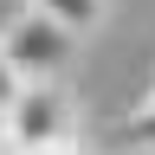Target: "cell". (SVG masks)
I'll return each mask as SVG.
<instances>
[{"label": "cell", "mask_w": 155, "mask_h": 155, "mask_svg": "<svg viewBox=\"0 0 155 155\" xmlns=\"http://www.w3.org/2000/svg\"><path fill=\"white\" fill-rule=\"evenodd\" d=\"M0 52H7V65L26 78V84H52V78L71 65L78 39L58 26L39 0H19V7L7 13V26H0Z\"/></svg>", "instance_id": "obj_1"}, {"label": "cell", "mask_w": 155, "mask_h": 155, "mask_svg": "<svg viewBox=\"0 0 155 155\" xmlns=\"http://www.w3.org/2000/svg\"><path fill=\"white\" fill-rule=\"evenodd\" d=\"M0 123H7L13 155H32V149L58 142V136H78V97L58 84V78H52V84H26Z\"/></svg>", "instance_id": "obj_2"}, {"label": "cell", "mask_w": 155, "mask_h": 155, "mask_svg": "<svg viewBox=\"0 0 155 155\" xmlns=\"http://www.w3.org/2000/svg\"><path fill=\"white\" fill-rule=\"evenodd\" d=\"M39 7H45L71 39H91V32L110 26V0H39Z\"/></svg>", "instance_id": "obj_3"}, {"label": "cell", "mask_w": 155, "mask_h": 155, "mask_svg": "<svg viewBox=\"0 0 155 155\" xmlns=\"http://www.w3.org/2000/svg\"><path fill=\"white\" fill-rule=\"evenodd\" d=\"M123 142H129V149H142V155H155V71H149L142 97L123 110Z\"/></svg>", "instance_id": "obj_4"}, {"label": "cell", "mask_w": 155, "mask_h": 155, "mask_svg": "<svg viewBox=\"0 0 155 155\" xmlns=\"http://www.w3.org/2000/svg\"><path fill=\"white\" fill-rule=\"evenodd\" d=\"M19 91H26V78H19V71L7 65V52H0V116L13 110V97H19Z\"/></svg>", "instance_id": "obj_5"}, {"label": "cell", "mask_w": 155, "mask_h": 155, "mask_svg": "<svg viewBox=\"0 0 155 155\" xmlns=\"http://www.w3.org/2000/svg\"><path fill=\"white\" fill-rule=\"evenodd\" d=\"M32 155H91V142H84V129H78V136H58V142L32 149Z\"/></svg>", "instance_id": "obj_6"}, {"label": "cell", "mask_w": 155, "mask_h": 155, "mask_svg": "<svg viewBox=\"0 0 155 155\" xmlns=\"http://www.w3.org/2000/svg\"><path fill=\"white\" fill-rule=\"evenodd\" d=\"M0 155H13V142H7V123H0Z\"/></svg>", "instance_id": "obj_7"}]
</instances>
